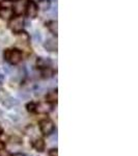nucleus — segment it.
<instances>
[{"instance_id": "6e6552de", "label": "nucleus", "mask_w": 138, "mask_h": 156, "mask_svg": "<svg viewBox=\"0 0 138 156\" xmlns=\"http://www.w3.org/2000/svg\"><path fill=\"white\" fill-rule=\"evenodd\" d=\"M45 48H46L47 51H56L57 50V42L56 40L53 39V37H50V39L47 40L45 42Z\"/></svg>"}, {"instance_id": "2eb2a0df", "label": "nucleus", "mask_w": 138, "mask_h": 156, "mask_svg": "<svg viewBox=\"0 0 138 156\" xmlns=\"http://www.w3.org/2000/svg\"><path fill=\"white\" fill-rule=\"evenodd\" d=\"M47 100L48 102H56L57 100V92L56 90H52V92H49L47 94Z\"/></svg>"}, {"instance_id": "ddd939ff", "label": "nucleus", "mask_w": 138, "mask_h": 156, "mask_svg": "<svg viewBox=\"0 0 138 156\" xmlns=\"http://www.w3.org/2000/svg\"><path fill=\"white\" fill-rule=\"evenodd\" d=\"M47 26H48L49 30L52 32V34H55V36H57V32H58V25H57V22L55 21V20L50 21Z\"/></svg>"}, {"instance_id": "a878e982", "label": "nucleus", "mask_w": 138, "mask_h": 156, "mask_svg": "<svg viewBox=\"0 0 138 156\" xmlns=\"http://www.w3.org/2000/svg\"><path fill=\"white\" fill-rule=\"evenodd\" d=\"M9 1H16V0H9Z\"/></svg>"}, {"instance_id": "412c9836", "label": "nucleus", "mask_w": 138, "mask_h": 156, "mask_svg": "<svg viewBox=\"0 0 138 156\" xmlns=\"http://www.w3.org/2000/svg\"><path fill=\"white\" fill-rule=\"evenodd\" d=\"M12 156H24V155L22 154V153H16V154H14Z\"/></svg>"}, {"instance_id": "f257e3e1", "label": "nucleus", "mask_w": 138, "mask_h": 156, "mask_svg": "<svg viewBox=\"0 0 138 156\" xmlns=\"http://www.w3.org/2000/svg\"><path fill=\"white\" fill-rule=\"evenodd\" d=\"M4 58L11 65H18L22 60V53L18 49H6L4 52Z\"/></svg>"}, {"instance_id": "20e7f679", "label": "nucleus", "mask_w": 138, "mask_h": 156, "mask_svg": "<svg viewBox=\"0 0 138 156\" xmlns=\"http://www.w3.org/2000/svg\"><path fill=\"white\" fill-rule=\"evenodd\" d=\"M0 100H1L2 105H3L4 107L9 108V109H11V108H12L14 106H17V105L19 104L18 100L15 99V98H12V97H11L9 94H6L5 96L2 97Z\"/></svg>"}, {"instance_id": "6ab92c4d", "label": "nucleus", "mask_w": 138, "mask_h": 156, "mask_svg": "<svg viewBox=\"0 0 138 156\" xmlns=\"http://www.w3.org/2000/svg\"><path fill=\"white\" fill-rule=\"evenodd\" d=\"M27 109H28V112H34V110H36V103L30 102L29 104L27 105Z\"/></svg>"}, {"instance_id": "4468645a", "label": "nucleus", "mask_w": 138, "mask_h": 156, "mask_svg": "<svg viewBox=\"0 0 138 156\" xmlns=\"http://www.w3.org/2000/svg\"><path fill=\"white\" fill-rule=\"evenodd\" d=\"M50 6H51V4H50L49 0H41V1H39V5H37V7H40L44 12H48Z\"/></svg>"}, {"instance_id": "f03ea898", "label": "nucleus", "mask_w": 138, "mask_h": 156, "mask_svg": "<svg viewBox=\"0 0 138 156\" xmlns=\"http://www.w3.org/2000/svg\"><path fill=\"white\" fill-rule=\"evenodd\" d=\"M24 25H25V21H24L23 17H22L21 15H18V16H16L12 19H11L9 26L12 32L18 34V32H21L22 30H23Z\"/></svg>"}, {"instance_id": "423d86ee", "label": "nucleus", "mask_w": 138, "mask_h": 156, "mask_svg": "<svg viewBox=\"0 0 138 156\" xmlns=\"http://www.w3.org/2000/svg\"><path fill=\"white\" fill-rule=\"evenodd\" d=\"M52 110V104L50 102H40L36 104V110L34 112L39 114H48Z\"/></svg>"}, {"instance_id": "7ed1b4c3", "label": "nucleus", "mask_w": 138, "mask_h": 156, "mask_svg": "<svg viewBox=\"0 0 138 156\" xmlns=\"http://www.w3.org/2000/svg\"><path fill=\"white\" fill-rule=\"evenodd\" d=\"M40 129L44 135H49L53 132L54 130V124L50 120H43L40 122Z\"/></svg>"}, {"instance_id": "b1692460", "label": "nucleus", "mask_w": 138, "mask_h": 156, "mask_svg": "<svg viewBox=\"0 0 138 156\" xmlns=\"http://www.w3.org/2000/svg\"><path fill=\"white\" fill-rule=\"evenodd\" d=\"M31 1H33V2H36V1H37V2H39V1H41V0H31Z\"/></svg>"}, {"instance_id": "9d476101", "label": "nucleus", "mask_w": 138, "mask_h": 156, "mask_svg": "<svg viewBox=\"0 0 138 156\" xmlns=\"http://www.w3.org/2000/svg\"><path fill=\"white\" fill-rule=\"evenodd\" d=\"M50 64H51V60H50L48 57H39L36 59V66L41 69H46V68H49Z\"/></svg>"}, {"instance_id": "4be33fe9", "label": "nucleus", "mask_w": 138, "mask_h": 156, "mask_svg": "<svg viewBox=\"0 0 138 156\" xmlns=\"http://www.w3.org/2000/svg\"><path fill=\"white\" fill-rule=\"evenodd\" d=\"M3 147H4L3 144H2V143L0 142V150H2V149H3Z\"/></svg>"}, {"instance_id": "5701e85b", "label": "nucleus", "mask_w": 138, "mask_h": 156, "mask_svg": "<svg viewBox=\"0 0 138 156\" xmlns=\"http://www.w3.org/2000/svg\"><path fill=\"white\" fill-rule=\"evenodd\" d=\"M2 133V128H1V126H0V134Z\"/></svg>"}, {"instance_id": "aec40b11", "label": "nucleus", "mask_w": 138, "mask_h": 156, "mask_svg": "<svg viewBox=\"0 0 138 156\" xmlns=\"http://www.w3.org/2000/svg\"><path fill=\"white\" fill-rule=\"evenodd\" d=\"M49 156H58V151L57 149H52L49 151Z\"/></svg>"}, {"instance_id": "a211bd4d", "label": "nucleus", "mask_w": 138, "mask_h": 156, "mask_svg": "<svg viewBox=\"0 0 138 156\" xmlns=\"http://www.w3.org/2000/svg\"><path fill=\"white\" fill-rule=\"evenodd\" d=\"M33 40L36 43H39V44H41V43L43 42V36L42 34L40 31H34L33 34Z\"/></svg>"}, {"instance_id": "0eeeda50", "label": "nucleus", "mask_w": 138, "mask_h": 156, "mask_svg": "<svg viewBox=\"0 0 138 156\" xmlns=\"http://www.w3.org/2000/svg\"><path fill=\"white\" fill-rule=\"evenodd\" d=\"M27 1L26 0H16L14 3V9L12 12H16L17 15H22L26 11Z\"/></svg>"}, {"instance_id": "dca6fc26", "label": "nucleus", "mask_w": 138, "mask_h": 156, "mask_svg": "<svg viewBox=\"0 0 138 156\" xmlns=\"http://www.w3.org/2000/svg\"><path fill=\"white\" fill-rule=\"evenodd\" d=\"M0 43H3V44L9 43V37L6 34V32H4V31L0 32Z\"/></svg>"}, {"instance_id": "1a4fd4ad", "label": "nucleus", "mask_w": 138, "mask_h": 156, "mask_svg": "<svg viewBox=\"0 0 138 156\" xmlns=\"http://www.w3.org/2000/svg\"><path fill=\"white\" fill-rule=\"evenodd\" d=\"M12 9L11 7H1L0 9V18L3 20H9L12 17Z\"/></svg>"}, {"instance_id": "9b49d317", "label": "nucleus", "mask_w": 138, "mask_h": 156, "mask_svg": "<svg viewBox=\"0 0 138 156\" xmlns=\"http://www.w3.org/2000/svg\"><path fill=\"white\" fill-rule=\"evenodd\" d=\"M17 42L19 44H22V45H27L29 42V36L26 34V32H18V36H17Z\"/></svg>"}, {"instance_id": "393cba45", "label": "nucleus", "mask_w": 138, "mask_h": 156, "mask_svg": "<svg viewBox=\"0 0 138 156\" xmlns=\"http://www.w3.org/2000/svg\"><path fill=\"white\" fill-rule=\"evenodd\" d=\"M0 56H1V48H0Z\"/></svg>"}, {"instance_id": "39448f33", "label": "nucleus", "mask_w": 138, "mask_h": 156, "mask_svg": "<svg viewBox=\"0 0 138 156\" xmlns=\"http://www.w3.org/2000/svg\"><path fill=\"white\" fill-rule=\"evenodd\" d=\"M26 12H27V16L30 19H34L37 16V5L36 4V2L31 1L30 0L29 2H27V5H26Z\"/></svg>"}, {"instance_id": "f3484780", "label": "nucleus", "mask_w": 138, "mask_h": 156, "mask_svg": "<svg viewBox=\"0 0 138 156\" xmlns=\"http://www.w3.org/2000/svg\"><path fill=\"white\" fill-rule=\"evenodd\" d=\"M52 75H53V72H52L49 68H46V69L42 70V76L44 78H50Z\"/></svg>"}, {"instance_id": "f8f14e48", "label": "nucleus", "mask_w": 138, "mask_h": 156, "mask_svg": "<svg viewBox=\"0 0 138 156\" xmlns=\"http://www.w3.org/2000/svg\"><path fill=\"white\" fill-rule=\"evenodd\" d=\"M33 148L37 151V152H43L45 149V142L42 140V138H37V140H34V143H33Z\"/></svg>"}]
</instances>
